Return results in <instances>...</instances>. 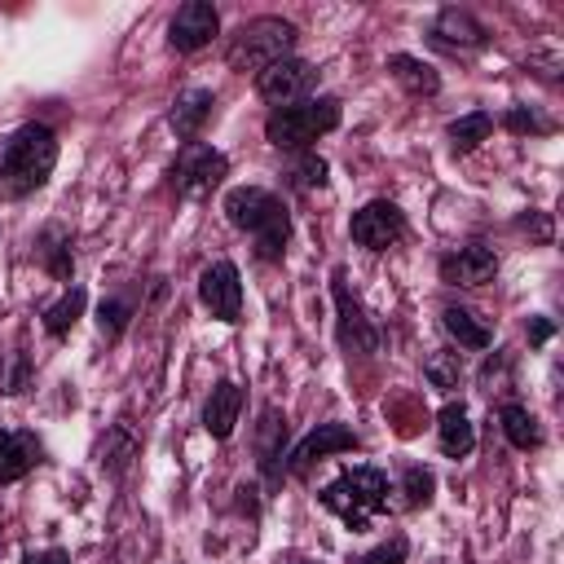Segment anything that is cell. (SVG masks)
<instances>
[{"label":"cell","instance_id":"obj_29","mask_svg":"<svg viewBox=\"0 0 564 564\" xmlns=\"http://www.w3.org/2000/svg\"><path fill=\"white\" fill-rule=\"evenodd\" d=\"M405 551H410V542L405 538H392V542H379L375 551L352 555L348 564H405Z\"/></svg>","mask_w":564,"mask_h":564},{"label":"cell","instance_id":"obj_9","mask_svg":"<svg viewBox=\"0 0 564 564\" xmlns=\"http://www.w3.org/2000/svg\"><path fill=\"white\" fill-rule=\"evenodd\" d=\"M220 35V13L212 0H185L167 22V44L176 53H198Z\"/></svg>","mask_w":564,"mask_h":564},{"label":"cell","instance_id":"obj_4","mask_svg":"<svg viewBox=\"0 0 564 564\" xmlns=\"http://www.w3.org/2000/svg\"><path fill=\"white\" fill-rule=\"evenodd\" d=\"M295 40H300L295 22L264 13V18L242 22V26L229 35V44H225V62H229L234 70H256V75H260L264 66L291 57V53H295Z\"/></svg>","mask_w":564,"mask_h":564},{"label":"cell","instance_id":"obj_32","mask_svg":"<svg viewBox=\"0 0 564 564\" xmlns=\"http://www.w3.org/2000/svg\"><path fill=\"white\" fill-rule=\"evenodd\" d=\"M511 132H551V123L542 119V115H533L529 106H511L507 110V119H502Z\"/></svg>","mask_w":564,"mask_h":564},{"label":"cell","instance_id":"obj_31","mask_svg":"<svg viewBox=\"0 0 564 564\" xmlns=\"http://www.w3.org/2000/svg\"><path fill=\"white\" fill-rule=\"evenodd\" d=\"M291 181L300 189H313V185H326V159L322 154H304L295 167H291Z\"/></svg>","mask_w":564,"mask_h":564},{"label":"cell","instance_id":"obj_16","mask_svg":"<svg viewBox=\"0 0 564 564\" xmlns=\"http://www.w3.org/2000/svg\"><path fill=\"white\" fill-rule=\"evenodd\" d=\"M238 410H242V388H238L234 379H220V383L212 388L207 405H203V427H207V436L229 441V432H234V423H238Z\"/></svg>","mask_w":564,"mask_h":564},{"label":"cell","instance_id":"obj_28","mask_svg":"<svg viewBox=\"0 0 564 564\" xmlns=\"http://www.w3.org/2000/svg\"><path fill=\"white\" fill-rule=\"evenodd\" d=\"M26 370H31V361H26V352H9V357H0V392H22L26 388Z\"/></svg>","mask_w":564,"mask_h":564},{"label":"cell","instance_id":"obj_7","mask_svg":"<svg viewBox=\"0 0 564 564\" xmlns=\"http://www.w3.org/2000/svg\"><path fill=\"white\" fill-rule=\"evenodd\" d=\"M229 176V159L216 150V145H203V141H189L172 167V189L181 198H207L220 181Z\"/></svg>","mask_w":564,"mask_h":564},{"label":"cell","instance_id":"obj_21","mask_svg":"<svg viewBox=\"0 0 564 564\" xmlns=\"http://www.w3.org/2000/svg\"><path fill=\"white\" fill-rule=\"evenodd\" d=\"M498 423H502V436H507L516 449H538V445H542V427H538V419H533L529 405L507 401V405L498 410Z\"/></svg>","mask_w":564,"mask_h":564},{"label":"cell","instance_id":"obj_22","mask_svg":"<svg viewBox=\"0 0 564 564\" xmlns=\"http://www.w3.org/2000/svg\"><path fill=\"white\" fill-rule=\"evenodd\" d=\"M441 322H445V330L458 339V348H471V352H480V348H489V326L471 313V308H463V304H449L445 313H441Z\"/></svg>","mask_w":564,"mask_h":564},{"label":"cell","instance_id":"obj_27","mask_svg":"<svg viewBox=\"0 0 564 564\" xmlns=\"http://www.w3.org/2000/svg\"><path fill=\"white\" fill-rule=\"evenodd\" d=\"M401 485H405V502H410V507H427V502H432V489H436V476L414 463V467H405Z\"/></svg>","mask_w":564,"mask_h":564},{"label":"cell","instance_id":"obj_20","mask_svg":"<svg viewBox=\"0 0 564 564\" xmlns=\"http://www.w3.org/2000/svg\"><path fill=\"white\" fill-rule=\"evenodd\" d=\"M388 70L397 75V84H401L410 97H436V93H441V75H436L423 57L392 53V57H388Z\"/></svg>","mask_w":564,"mask_h":564},{"label":"cell","instance_id":"obj_35","mask_svg":"<svg viewBox=\"0 0 564 564\" xmlns=\"http://www.w3.org/2000/svg\"><path fill=\"white\" fill-rule=\"evenodd\" d=\"M295 564H308V560H295Z\"/></svg>","mask_w":564,"mask_h":564},{"label":"cell","instance_id":"obj_34","mask_svg":"<svg viewBox=\"0 0 564 564\" xmlns=\"http://www.w3.org/2000/svg\"><path fill=\"white\" fill-rule=\"evenodd\" d=\"M551 330H555V326H551L546 317H533V322H529V344H546Z\"/></svg>","mask_w":564,"mask_h":564},{"label":"cell","instance_id":"obj_14","mask_svg":"<svg viewBox=\"0 0 564 564\" xmlns=\"http://www.w3.org/2000/svg\"><path fill=\"white\" fill-rule=\"evenodd\" d=\"M212 106H216V93L212 88H185L172 110H167V128L181 137V141H194L203 132V123L212 119Z\"/></svg>","mask_w":564,"mask_h":564},{"label":"cell","instance_id":"obj_26","mask_svg":"<svg viewBox=\"0 0 564 564\" xmlns=\"http://www.w3.org/2000/svg\"><path fill=\"white\" fill-rule=\"evenodd\" d=\"M128 317H132V304L128 300H101V308H97V326H101V335L106 339H119L123 335V326H128Z\"/></svg>","mask_w":564,"mask_h":564},{"label":"cell","instance_id":"obj_6","mask_svg":"<svg viewBox=\"0 0 564 564\" xmlns=\"http://www.w3.org/2000/svg\"><path fill=\"white\" fill-rule=\"evenodd\" d=\"M317 79H322V70L291 53V57H282L256 75V93L278 110V106H295V101L317 97Z\"/></svg>","mask_w":564,"mask_h":564},{"label":"cell","instance_id":"obj_23","mask_svg":"<svg viewBox=\"0 0 564 564\" xmlns=\"http://www.w3.org/2000/svg\"><path fill=\"white\" fill-rule=\"evenodd\" d=\"M489 132H494V119H489L485 110H471V115L454 119L445 137H449V150H454V154H471L480 141H489Z\"/></svg>","mask_w":564,"mask_h":564},{"label":"cell","instance_id":"obj_15","mask_svg":"<svg viewBox=\"0 0 564 564\" xmlns=\"http://www.w3.org/2000/svg\"><path fill=\"white\" fill-rule=\"evenodd\" d=\"M44 458V445L35 432H0V485L22 480Z\"/></svg>","mask_w":564,"mask_h":564},{"label":"cell","instance_id":"obj_18","mask_svg":"<svg viewBox=\"0 0 564 564\" xmlns=\"http://www.w3.org/2000/svg\"><path fill=\"white\" fill-rule=\"evenodd\" d=\"M436 441H441V454H449V458H467V454H471L476 427H471L463 401H449V405L436 414Z\"/></svg>","mask_w":564,"mask_h":564},{"label":"cell","instance_id":"obj_10","mask_svg":"<svg viewBox=\"0 0 564 564\" xmlns=\"http://www.w3.org/2000/svg\"><path fill=\"white\" fill-rule=\"evenodd\" d=\"M198 300L212 317L220 322H238L242 317V278H238V264L234 260H216L203 269L198 278Z\"/></svg>","mask_w":564,"mask_h":564},{"label":"cell","instance_id":"obj_2","mask_svg":"<svg viewBox=\"0 0 564 564\" xmlns=\"http://www.w3.org/2000/svg\"><path fill=\"white\" fill-rule=\"evenodd\" d=\"M225 216L234 229L256 238V256L260 260H282L286 238H291V216L286 203L260 185H234L225 194Z\"/></svg>","mask_w":564,"mask_h":564},{"label":"cell","instance_id":"obj_1","mask_svg":"<svg viewBox=\"0 0 564 564\" xmlns=\"http://www.w3.org/2000/svg\"><path fill=\"white\" fill-rule=\"evenodd\" d=\"M57 167V132L48 123H22L0 137V194L26 198Z\"/></svg>","mask_w":564,"mask_h":564},{"label":"cell","instance_id":"obj_13","mask_svg":"<svg viewBox=\"0 0 564 564\" xmlns=\"http://www.w3.org/2000/svg\"><path fill=\"white\" fill-rule=\"evenodd\" d=\"M335 308H339V339H344V348H352V352H375V348H379V330H375V322L366 317L361 300L348 291V282H344L339 269H335Z\"/></svg>","mask_w":564,"mask_h":564},{"label":"cell","instance_id":"obj_33","mask_svg":"<svg viewBox=\"0 0 564 564\" xmlns=\"http://www.w3.org/2000/svg\"><path fill=\"white\" fill-rule=\"evenodd\" d=\"M22 564H70V555L62 546H48V551H31Z\"/></svg>","mask_w":564,"mask_h":564},{"label":"cell","instance_id":"obj_25","mask_svg":"<svg viewBox=\"0 0 564 564\" xmlns=\"http://www.w3.org/2000/svg\"><path fill=\"white\" fill-rule=\"evenodd\" d=\"M286 449V419H278V410H264V432H260V463L273 467V458H282Z\"/></svg>","mask_w":564,"mask_h":564},{"label":"cell","instance_id":"obj_3","mask_svg":"<svg viewBox=\"0 0 564 564\" xmlns=\"http://www.w3.org/2000/svg\"><path fill=\"white\" fill-rule=\"evenodd\" d=\"M388 494H392L388 471H379V467H348V471H339L317 498H322V507L335 511L352 533H366L370 520L388 511Z\"/></svg>","mask_w":564,"mask_h":564},{"label":"cell","instance_id":"obj_19","mask_svg":"<svg viewBox=\"0 0 564 564\" xmlns=\"http://www.w3.org/2000/svg\"><path fill=\"white\" fill-rule=\"evenodd\" d=\"M35 256H40V264L57 278V282H70L75 278V256H70V234L62 229V225H48V229H40V238H35Z\"/></svg>","mask_w":564,"mask_h":564},{"label":"cell","instance_id":"obj_11","mask_svg":"<svg viewBox=\"0 0 564 564\" xmlns=\"http://www.w3.org/2000/svg\"><path fill=\"white\" fill-rule=\"evenodd\" d=\"M344 449H361V436L348 427V423H317L286 458V471L291 476H304L313 463H322L326 454H344Z\"/></svg>","mask_w":564,"mask_h":564},{"label":"cell","instance_id":"obj_8","mask_svg":"<svg viewBox=\"0 0 564 564\" xmlns=\"http://www.w3.org/2000/svg\"><path fill=\"white\" fill-rule=\"evenodd\" d=\"M348 234H352V242L366 247V251H388V247L401 242V234H405V212H401L397 203H388V198H375V203H366L361 212H352Z\"/></svg>","mask_w":564,"mask_h":564},{"label":"cell","instance_id":"obj_12","mask_svg":"<svg viewBox=\"0 0 564 564\" xmlns=\"http://www.w3.org/2000/svg\"><path fill=\"white\" fill-rule=\"evenodd\" d=\"M436 269H441V282L445 286H485L498 273V251L485 247V242H467V247L441 256Z\"/></svg>","mask_w":564,"mask_h":564},{"label":"cell","instance_id":"obj_17","mask_svg":"<svg viewBox=\"0 0 564 564\" xmlns=\"http://www.w3.org/2000/svg\"><path fill=\"white\" fill-rule=\"evenodd\" d=\"M432 40L449 44V48H480L489 40V31L467 9H441V18L432 22Z\"/></svg>","mask_w":564,"mask_h":564},{"label":"cell","instance_id":"obj_30","mask_svg":"<svg viewBox=\"0 0 564 564\" xmlns=\"http://www.w3.org/2000/svg\"><path fill=\"white\" fill-rule=\"evenodd\" d=\"M458 357H449V352H436L432 361H427V379H432V388H441V392H449V388H458Z\"/></svg>","mask_w":564,"mask_h":564},{"label":"cell","instance_id":"obj_5","mask_svg":"<svg viewBox=\"0 0 564 564\" xmlns=\"http://www.w3.org/2000/svg\"><path fill=\"white\" fill-rule=\"evenodd\" d=\"M339 119H344L339 101L322 93V97H308V101L269 110L264 137H269V145H278V150H308V141H317L322 132L339 128Z\"/></svg>","mask_w":564,"mask_h":564},{"label":"cell","instance_id":"obj_24","mask_svg":"<svg viewBox=\"0 0 564 564\" xmlns=\"http://www.w3.org/2000/svg\"><path fill=\"white\" fill-rule=\"evenodd\" d=\"M84 304H88L84 286H70V291H66L57 304H48V308H44V330H48V335H66V330L79 322Z\"/></svg>","mask_w":564,"mask_h":564}]
</instances>
